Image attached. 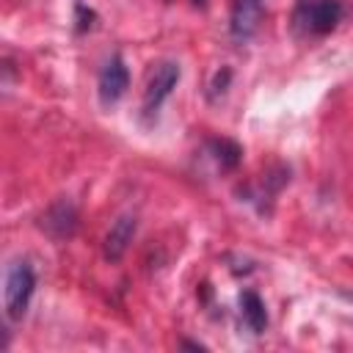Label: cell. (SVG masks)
I'll list each match as a JSON object with an SVG mask.
<instances>
[{"label": "cell", "instance_id": "cell-1", "mask_svg": "<svg viewBox=\"0 0 353 353\" xmlns=\"http://www.w3.org/2000/svg\"><path fill=\"white\" fill-rule=\"evenodd\" d=\"M36 290V276L28 262H14L6 273V290H3V306L8 320H22L30 295Z\"/></svg>", "mask_w": 353, "mask_h": 353}, {"label": "cell", "instance_id": "cell-2", "mask_svg": "<svg viewBox=\"0 0 353 353\" xmlns=\"http://www.w3.org/2000/svg\"><path fill=\"white\" fill-rule=\"evenodd\" d=\"M342 19L339 0H301L295 8V28L312 36H323L336 28Z\"/></svg>", "mask_w": 353, "mask_h": 353}, {"label": "cell", "instance_id": "cell-3", "mask_svg": "<svg viewBox=\"0 0 353 353\" xmlns=\"http://www.w3.org/2000/svg\"><path fill=\"white\" fill-rule=\"evenodd\" d=\"M176 83H179V63L176 61H160L154 66L149 83H146V91H143V110L146 113H157V108L174 91Z\"/></svg>", "mask_w": 353, "mask_h": 353}, {"label": "cell", "instance_id": "cell-4", "mask_svg": "<svg viewBox=\"0 0 353 353\" xmlns=\"http://www.w3.org/2000/svg\"><path fill=\"white\" fill-rule=\"evenodd\" d=\"M127 85H130V72H127L124 61H121L119 55H113V58L102 66V72H99V102H102L105 108L113 105V102H119V99L124 97Z\"/></svg>", "mask_w": 353, "mask_h": 353}, {"label": "cell", "instance_id": "cell-5", "mask_svg": "<svg viewBox=\"0 0 353 353\" xmlns=\"http://www.w3.org/2000/svg\"><path fill=\"white\" fill-rule=\"evenodd\" d=\"M262 19V0H234L232 17H229V33L237 41H245L256 33Z\"/></svg>", "mask_w": 353, "mask_h": 353}, {"label": "cell", "instance_id": "cell-6", "mask_svg": "<svg viewBox=\"0 0 353 353\" xmlns=\"http://www.w3.org/2000/svg\"><path fill=\"white\" fill-rule=\"evenodd\" d=\"M135 229H138V218L135 215H130V212L127 215H119L113 221V226L108 229V234H105V245H102L105 259L119 262L124 256V251L130 248V243L135 237Z\"/></svg>", "mask_w": 353, "mask_h": 353}, {"label": "cell", "instance_id": "cell-7", "mask_svg": "<svg viewBox=\"0 0 353 353\" xmlns=\"http://www.w3.org/2000/svg\"><path fill=\"white\" fill-rule=\"evenodd\" d=\"M41 226H44L47 234L55 237V240H66V237H72L74 229H77V210H74V204H72L69 199L55 201V204L44 212Z\"/></svg>", "mask_w": 353, "mask_h": 353}, {"label": "cell", "instance_id": "cell-8", "mask_svg": "<svg viewBox=\"0 0 353 353\" xmlns=\"http://www.w3.org/2000/svg\"><path fill=\"white\" fill-rule=\"evenodd\" d=\"M240 306H243V317H245V323L251 325V331H254V334H262L265 325H268V314H265L262 298H259L254 290H245L243 298H240Z\"/></svg>", "mask_w": 353, "mask_h": 353}, {"label": "cell", "instance_id": "cell-9", "mask_svg": "<svg viewBox=\"0 0 353 353\" xmlns=\"http://www.w3.org/2000/svg\"><path fill=\"white\" fill-rule=\"evenodd\" d=\"M210 149H212V154H215L221 168H237V163L243 157V149L234 141H229V138H212Z\"/></svg>", "mask_w": 353, "mask_h": 353}, {"label": "cell", "instance_id": "cell-10", "mask_svg": "<svg viewBox=\"0 0 353 353\" xmlns=\"http://www.w3.org/2000/svg\"><path fill=\"white\" fill-rule=\"evenodd\" d=\"M229 77H232V72H229V69L223 72V77H221V72L215 74V83H212V97H215L218 91H221V94L226 91V83H229Z\"/></svg>", "mask_w": 353, "mask_h": 353}]
</instances>
